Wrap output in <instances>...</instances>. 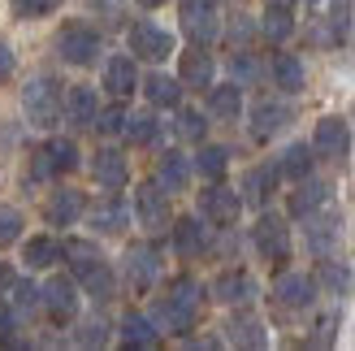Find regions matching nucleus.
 I'll list each match as a JSON object with an SVG mask.
<instances>
[{
	"mask_svg": "<svg viewBox=\"0 0 355 351\" xmlns=\"http://www.w3.org/2000/svg\"><path fill=\"white\" fill-rule=\"evenodd\" d=\"M321 282H325L334 295H347V286H351V273H347L343 265H334V260H325V265H321Z\"/></svg>",
	"mask_w": 355,
	"mask_h": 351,
	"instance_id": "nucleus-41",
	"label": "nucleus"
},
{
	"mask_svg": "<svg viewBox=\"0 0 355 351\" xmlns=\"http://www.w3.org/2000/svg\"><path fill=\"white\" fill-rule=\"evenodd\" d=\"M273 187H277V165H256V169H247L243 173V204H264L273 196Z\"/></svg>",
	"mask_w": 355,
	"mask_h": 351,
	"instance_id": "nucleus-22",
	"label": "nucleus"
},
{
	"mask_svg": "<svg viewBox=\"0 0 355 351\" xmlns=\"http://www.w3.org/2000/svg\"><path fill=\"white\" fill-rule=\"evenodd\" d=\"M0 343H13V312L0 304Z\"/></svg>",
	"mask_w": 355,
	"mask_h": 351,
	"instance_id": "nucleus-46",
	"label": "nucleus"
},
{
	"mask_svg": "<svg viewBox=\"0 0 355 351\" xmlns=\"http://www.w3.org/2000/svg\"><path fill=\"white\" fill-rule=\"evenodd\" d=\"M351 126H355V104H351Z\"/></svg>",
	"mask_w": 355,
	"mask_h": 351,
	"instance_id": "nucleus-50",
	"label": "nucleus"
},
{
	"mask_svg": "<svg viewBox=\"0 0 355 351\" xmlns=\"http://www.w3.org/2000/svg\"><path fill=\"white\" fill-rule=\"evenodd\" d=\"M13 5V17H22V22H35V17H48L52 9H61L65 0H9Z\"/></svg>",
	"mask_w": 355,
	"mask_h": 351,
	"instance_id": "nucleus-37",
	"label": "nucleus"
},
{
	"mask_svg": "<svg viewBox=\"0 0 355 351\" xmlns=\"http://www.w3.org/2000/svg\"><path fill=\"white\" fill-rule=\"evenodd\" d=\"M126 135L135 139V144H152V139L161 135V121H156L152 113H135V117L126 121Z\"/></svg>",
	"mask_w": 355,
	"mask_h": 351,
	"instance_id": "nucleus-38",
	"label": "nucleus"
},
{
	"mask_svg": "<svg viewBox=\"0 0 355 351\" xmlns=\"http://www.w3.org/2000/svg\"><path fill=\"white\" fill-rule=\"evenodd\" d=\"M22 260H26L31 269H52V265L61 260V243L52 239V234H35V239H26Z\"/></svg>",
	"mask_w": 355,
	"mask_h": 351,
	"instance_id": "nucleus-26",
	"label": "nucleus"
},
{
	"mask_svg": "<svg viewBox=\"0 0 355 351\" xmlns=\"http://www.w3.org/2000/svg\"><path fill=\"white\" fill-rule=\"evenodd\" d=\"M156 273H161V260H156L152 248H130L126 252V282H130V291H139V295L152 291Z\"/></svg>",
	"mask_w": 355,
	"mask_h": 351,
	"instance_id": "nucleus-14",
	"label": "nucleus"
},
{
	"mask_svg": "<svg viewBox=\"0 0 355 351\" xmlns=\"http://www.w3.org/2000/svg\"><path fill=\"white\" fill-rule=\"evenodd\" d=\"M273 83L282 87V92H304V65H299V57H291V52H277L273 57Z\"/></svg>",
	"mask_w": 355,
	"mask_h": 351,
	"instance_id": "nucleus-30",
	"label": "nucleus"
},
{
	"mask_svg": "<svg viewBox=\"0 0 355 351\" xmlns=\"http://www.w3.org/2000/svg\"><path fill=\"white\" fill-rule=\"evenodd\" d=\"M104 87H109L117 100H126L135 87H139V69H135V61H130V57H113L109 65H104Z\"/></svg>",
	"mask_w": 355,
	"mask_h": 351,
	"instance_id": "nucleus-25",
	"label": "nucleus"
},
{
	"mask_svg": "<svg viewBox=\"0 0 355 351\" xmlns=\"http://www.w3.org/2000/svg\"><path fill=\"white\" fill-rule=\"evenodd\" d=\"M334 239H338V213H334V208H325L321 204V213H308V243H312V252H329L334 248Z\"/></svg>",
	"mask_w": 355,
	"mask_h": 351,
	"instance_id": "nucleus-19",
	"label": "nucleus"
},
{
	"mask_svg": "<svg viewBox=\"0 0 355 351\" xmlns=\"http://www.w3.org/2000/svg\"><path fill=\"white\" fill-rule=\"evenodd\" d=\"M57 52L65 65H92L100 57V35L87 31V26H65L57 35Z\"/></svg>",
	"mask_w": 355,
	"mask_h": 351,
	"instance_id": "nucleus-4",
	"label": "nucleus"
},
{
	"mask_svg": "<svg viewBox=\"0 0 355 351\" xmlns=\"http://www.w3.org/2000/svg\"><path fill=\"white\" fill-rule=\"evenodd\" d=\"M22 109H26L31 126H40V130L57 126V117H61V83L48 78V74H35L22 87Z\"/></svg>",
	"mask_w": 355,
	"mask_h": 351,
	"instance_id": "nucleus-2",
	"label": "nucleus"
},
{
	"mask_svg": "<svg viewBox=\"0 0 355 351\" xmlns=\"http://www.w3.org/2000/svg\"><path fill=\"white\" fill-rule=\"evenodd\" d=\"M144 92H148V100L156 104V109H173L178 96H182V87H178V78H169V74H152L144 83Z\"/></svg>",
	"mask_w": 355,
	"mask_h": 351,
	"instance_id": "nucleus-33",
	"label": "nucleus"
},
{
	"mask_svg": "<svg viewBox=\"0 0 355 351\" xmlns=\"http://www.w3.org/2000/svg\"><path fill=\"white\" fill-rule=\"evenodd\" d=\"M61 256H69V265H74V273L87 282V295H92L96 304L113 300V273H109V265H104V256H100L96 243H87V239H69L65 248H61Z\"/></svg>",
	"mask_w": 355,
	"mask_h": 351,
	"instance_id": "nucleus-1",
	"label": "nucleus"
},
{
	"mask_svg": "<svg viewBox=\"0 0 355 351\" xmlns=\"http://www.w3.org/2000/svg\"><path fill=\"white\" fill-rule=\"evenodd\" d=\"M17 234H22V213L13 204H0V248L17 243Z\"/></svg>",
	"mask_w": 355,
	"mask_h": 351,
	"instance_id": "nucleus-39",
	"label": "nucleus"
},
{
	"mask_svg": "<svg viewBox=\"0 0 355 351\" xmlns=\"http://www.w3.org/2000/svg\"><path fill=\"white\" fill-rule=\"evenodd\" d=\"M308 5H312V0H308Z\"/></svg>",
	"mask_w": 355,
	"mask_h": 351,
	"instance_id": "nucleus-51",
	"label": "nucleus"
},
{
	"mask_svg": "<svg viewBox=\"0 0 355 351\" xmlns=\"http://www.w3.org/2000/svg\"><path fill=\"white\" fill-rule=\"evenodd\" d=\"M144 5H148V9H156V5H161V0H144Z\"/></svg>",
	"mask_w": 355,
	"mask_h": 351,
	"instance_id": "nucleus-49",
	"label": "nucleus"
},
{
	"mask_svg": "<svg viewBox=\"0 0 355 351\" xmlns=\"http://www.w3.org/2000/svg\"><path fill=\"white\" fill-rule=\"evenodd\" d=\"M291 121V104L286 100H273V96H264L252 104V135L256 139H273L282 126Z\"/></svg>",
	"mask_w": 355,
	"mask_h": 351,
	"instance_id": "nucleus-13",
	"label": "nucleus"
},
{
	"mask_svg": "<svg viewBox=\"0 0 355 351\" xmlns=\"http://www.w3.org/2000/svg\"><path fill=\"white\" fill-rule=\"evenodd\" d=\"M135 213H139V225H148V230H165V225H169V191L161 182H144L135 191Z\"/></svg>",
	"mask_w": 355,
	"mask_h": 351,
	"instance_id": "nucleus-5",
	"label": "nucleus"
},
{
	"mask_svg": "<svg viewBox=\"0 0 355 351\" xmlns=\"http://www.w3.org/2000/svg\"><path fill=\"white\" fill-rule=\"evenodd\" d=\"M83 208H87V200H83V191H52V200H48V221L52 225H74L78 217H83Z\"/></svg>",
	"mask_w": 355,
	"mask_h": 351,
	"instance_id": "nucleus-23",
	"label": "nucleus"
},
{
	"mask_svg": "<svg viewBox=\"0 0 355 351\" xmlns=\"http://www.w3.org/2000/svg\"><path fill=\"white\" fill-rule=\"evenodd\" d=\"M273 295H277L282 308H308L312 295H316V282H312L308 273H282L277 286H273Z\"/></svg>",
	"mask_w": 355,
	"mask_h": 351,
	"instance_id": "nucleus-17",
	"label": "nucleus"
},
{
	"mask_svg": "<svg viewBox=\"0 0 355 351\" xmlns=\"http://www.w3.org/2000/svg\"><path fill=\"white\" fill-rule=\"evenodd\" d=\"M156 182H161L169 196H173V191H187V182H191L187 161H182L178 152H165V156H161V165H156Z\"/></svg>",
	"mask_w": 355,
	"mask_h": 351,
	"instance_id": "nucleus-29",
	"label": "nucleus"
},
{
	"mask_svg": "<svg viewBox=\"0 0 355 351\" xmlns=\"http://www.w3.org/2000/svg\"><path fill=\"white\" fill-rule=\"evenodd\" d=\"M69 169H78V148L69 139H48L35 152V178H52V173H69Z\"/></svg>",
	"mask_w": 355,
	"mask_h": 351,
	"instance_id": "nucleus-8",
	"label": "nucleus"
},
{
	"mask_svg": "<svg viewBox=\"0 0 355 351\" xmlns=\"http://www.w3.org/2000/svg\"><path fill=\"white\" fill-rule=\"evenodd\" d=\"M200 213H204L208 221H217V225H234L239 213H243V196L217 182V187L200 191Z\"/></svg>",
	"mask_w": 355,
	"mask_h": 351,
	"instance_id": "nucleus-7",
	"label": "nucleus"
},
{
	"mask_svg": "<svg viewBox=\"0 0 355 351\" xmlns=\"http://www.w3.org/2000/svg\"><path fill=\"white\" fill-rule=\"evenodd\" d=\"M225 329H230V343H239V347H264V343H269V339H264V325L256 317H234Z\"/></svg>",
	"mask_w": 355,
	"mask_h": 351,
	"instance_id": "nucleus-34",
	"label": "nucleus"
},
{
	"mask_svg": "<svg viewBox=\"0 0 355 351\" xmlns=\"http://www.w3.org/2000/svg\"><path fill=\"white\" fill-rule=\"evenodd\" d=\"M256 252L264 260H273V265H282V260L291 256V230H286V221L273 217V213H264L256 221Z\"/></svg>",
	"mask_w": 355,
	"mask_h": 351,
	"instance_id": "nucleus-6",
	"label": "nucleus"
},
{
	"mask_svg": "<svg viewBox=\"0 0 355 351\" xmlns=\"http://www.w3.org/2000/svg\"><path fill=\"white\" fill-rule=\"evenodd\" d=\"M212 74H217V65H212V57L204 52V44H195L191 52H182V83L187 87L204 92V87H212Z\"/></svg>",
	"mask_w": 355,
	"mask_h": 351,
	"instance_id": "nucleus-20",
	"label": "nucleus"
},
{
	"mask_svg": "<svg viewBox=\"0 0 355 351\" xmlns=\"http://www.w3.org/2000/svg\"><path fill=\"white\" fill-rule=\"evenodd\" d=\"M308 169H312V152H308V144H291L286 152H282L277 173H286V178H308Z\"/></svg>",
	"mask_w": 355,
	"mask_h": 351,
	"instance_id": "nucleus-35",
	"label": "nucleus"
},
{
	"mask_svg": "<svg viewBox=\"0 0 355 351\" xmlns=\"http://www.w3.org/2000/svg\"><path fill=\"white\" fill-rule=\"evenodd\" d=\"M121 343L126 347H152L156 343V325L148 317H139V312H130V317H121Z\"/></svg>",
	"mask_w": 355,
	"mask_h": 351,
	"instance_id": "nucleus-32",
	"label": "nucleus"
},
{
	"mask_svg": "<svg viewBox=\"0 0 355 351\" xmlns=\"http://www.w3.org/2000/svg\"><path fill=\"white\" fill-rule=\"evenodd\" d=\"M225 165H230V152L225 148H204L200 156H195V169H200L204 178H212V182L225 173Z\"/></svg>",
	"mask_w": 355,
	"mask_h": 351,
	"instance_id": "nucleus-36",
	"label": "nucleus"
},
{
	"mask_svg": "<svg viewBox=\"0 0 355 351\" xmlns=\"http://www.w3.org/2000/svg\"><path fill=\"white\" fill-rule=\"evenodd\" d=\"M351 148V130L343 117H321L316 121V135H312V152L325 156V161H343Z\"/></svg>",
	"mask_w": 355,
	"mask_h": 351,
	"instance_id": "nucleus-10",
	"label": "nucleus"
},
{
	"mask_svg": "<svg viewBox=\"0 0 355 351\" xmlns=\"http://www.w3.org/2000/svg\"><path fill=\"white\" fill-rule=\"evenodd\" d=\"M9 74H13V52L9 44H0V83H9Z\"/></svg>",
	"mask_w": 355,
	"mask_h": 351,
	"instance_id": "nucleus-47",
	"label": "nucleus"
},
{
	"mask_svg": "<svg viewBox=\"0 0 355 351\" xmlns=\"http://www.w3.org/2000/svg\"><path fill=\"white\" fill-rule=\"evenodd\" d=\"M200 282H191V277H178L173 291L161 300V308H156V317H161V325L169 329V334H182V329H191L195 312H200Z\"/></svg>",
	"mask_w": 355,
	"mask_h": 351,
	"instance_id": "nucleus-3",
	"label": "nucleus"
},
{
	"mask_svg": "<svg viewBox=\"0 0 355 351\" xmlns=\"http://www.w3.org/2000/svg\"><path fill=\"white\" fill-rule=\"evenodd\" d=\"M87 221H92V230H100V234H117V230H126L130 213H126L121 200H100V204L87 208Z\"/></svg>",
	"mask_w": 355,
	"mask_h": 351,
	"instance_id": "nucleus-21",
	"label": "nucleus"
},
{
	"mask_svg": "<svg viewBox=\"0 0 355 351\" xmlns=\"http://www.w3.org/2000/svg\"><path fill=\"white\" fill-rule=\"evenodd\" d=\"M126 121H130V113L121 109V104H113V109L96 113V126H100L104 135H126Z\"/></svg>",
	"mask_w": 355,
	"mask_h": 351,
	"instance_id": "nucleus-40",
	"label": "nucleus"
},
{
	"mask_svg": "<svg viewBox=\"0 0 355 351\" xmlns=\"http://www.w3.org/2000/svg\"><path fill=\"white\" fill-rule=\"evenodd\" d=\"M173 248H178V256H200V252L208 248L204 225L195 221V217H182V221L173 225Z\"/></svg>",
	"mask_w": 355,
	"mask_h": 351,
	"instance_id": "nucleus-28",
	"label": "nucleus"
},
{
	"mask_svg": "<svg viewBox=\"0 0 355 351\" xmlns=\"http://www.w3.org/2000/svg\"><path fill=\"white\" fill-rule=\"evenodd\" d=\"M204 126H208V121L200 113H182V117H178V130H182L187 139H204Z\"/></svg>",
	"mask_w": 355,
	"mask_h": 351,
	"instance_id": "nucleus-43",
	"label": "nucleus"
},
{
	"mask_svg": "<svg viewBox=\"0 0 355 351\" xmlns=\"http://www.w3.org/2000/svg\"><path fill=\"white\" fill-rule=\"evenodd\" d=\"M61 113H65L69 126H78V130L96 126V113H100L96 92H92V87H69V92H65V104H61Z\"/></svg>",
	"mask_w": 355,
	"mask_h": 351,
	"instance_id": "nucleus-15",
	"label": "nucleus"
},
{
	"mask_svg": "<svg viewBox=\"0 0 355 351\" xmlns=\"http://www.w3.org/2000/svg\"><path fill=\"white\" fill-rule=\"evenodd\" d=\"M299 182H304V178H299ZM321 204H329V187H325V182H304V187L291 196V213H295V217H308L312 208H321Z\"/></svg>",
	"mask_w": 355,
	"mask_h": 351,
	"instance_id": "nucleus-31",
	"label": "nucleus"
},
{
	"mask_svg": "<svg viewBox=\"0 0 355 351\" xmlns=\"http://www.w3.org/2000/svg\"><path fill=\"white\" fill-rule=\"evenodd\" d=\"M295 0H264V35H269L273 44H282L286 35L295 31Z\"/></svg>",
	"mask_w": 355,
	"mask_h": 351,
	"instance_id": "nucleus-24",
	"label": "nucleus"
},
{
	"mask_svg": "<svg viewBox=\"0 0 355 351\" xmlns=\"http://www.w3.org/2000/svg\"><path fill=\"white\" fill-rule=\"evenodd\" d=\"M130 52H135V57H144V61H165L169 52H173V35L161 31L156 22H139L130 31Z\"/></svg>",
	"mask_w": 355,
	"mask_h": 351,
	"instance_id": "nucleus-12",
	"label": "nucleus"
},
{
	"mask_svg": "<svg viewBox=\"0 0 355 351\" xmlns=\"http://www.w3.org/2000/svg\"><path fill=\"white\" fill-rule=\"evenodd\" d=\"M40 304L48 308V317L52 321H69L78 312V286H74V277H52V282L40 291Z\"/></svg>",
	"mask_w": 355,
	"mask_h": 351,
	"instance_id": "nucleus-11",
	"label": "nucleus"
},
{
	"mask_svg": "<svg viewBox=\"0 0 355 351\" xmlns=\"http://www.w3.org/2000/svg\"><path fill=\"white\" fill-rule=\"evenodd\" d=\"M252 295H256V282L243 269H230V273H221L217 282H212V300L217 304H247Z\"/></svg>",
	"mask_w": 355,
	"mask_h": 351,
	"instance_id": "nucleus-18",
	"label": "nucleus"
},
{
	"mask_svg": "<svg viewBox=\"0 0 355 351\" xmlns=\"http://www.w3.org/2000/svg\"><path fill=\"white\" fill-rule=\"evenodd\" d=\"M9 291H13V300H17V308H22V312L40 304V291H35L31 282H17V286H9Z\"/></svg>",
	"mask_w": 355,
	"mask_h": 351,
	"instance_id": "nucleus-44",
	"label": "nucleus"
},
{
	"mask_svg": "<svg viewBox=\"0 0 355 351\" xmlns=\"http://www.w3.org/2000/svg\"><path fill=\"white\" fill-rule=\"evenodd\" d=\"M182 31L191 35L195 44H208V40H217V5L212 0H182Z\"/></svg>",
	"mask_w": 355,
	"mask_h": 351,
	"instance_id": "nucleus-9",
	"label": "nucleus"
},
{
	"mask_svg": "<svg viewBox=\"0 0 355 351\" xmlns=\"http://www.w3.org/2000/svg\"><path fill=\"white\" fill-rule=\"evenodd\" d=\"M208 109H212V117H225V121H234V117L243 113V92H239V83L208 87Z\"/></svg>",
	"mask_w": 355,
	"mask_h": 351,
	"instance_id": "nucleus-27",
	"label": "nucleus"
},
{
	"mask_svg": "<svg viewBox=\"0 0 355 351\" xmlns=\"http://www.w3.org/2000/svg\"><path fill=\"white\" fill-rule=\"evenodd\" d=\"M92 178H96L100 187H109V191H121V187H126V178H130L126 156H121L117 148L96 152V161H92Z\"/></svg>",
	"mask_w": 355,
	"mask_h": 351,
	"instance_id": "nucleus-16",
	"label": "nucleus"
},
{
	"mask_svg": "<svg viewBox=\"0 0 355 351\" xmlns=\"http://www.w3.org/2000/svg\"><path fill=\"white\" fill-rule=\"evenodd\" d=\"M9 286H13V269L5 265V260H0V295H5Z\"/></svg>",
	"mask_w": 355,
	"mask_h": 351,
	"instance_id": "nucleus-48",
	"label": "nucleus"
},
{
	"mask_svg": "<svg viewBox=\"0 0 355 351\" xmlns=\"http://www.w3.org/2000/svg\"><path fill=\"white\" fill-rule=\"evenodd\" d=\"M104 339H109V334H104V325H100V321L83 325V334H78V343H87V347H104Z\"/></svg>",
	"mask_w": 355,
	"mask_h": 351,
	"instance_id": "nucleus-45",
	"label": "nucleus"
},
{
	"mask_svg": "<svg viewBox=\"0 0 355 351\" xmlns=\"http://www.w3.org/2000/svg\"><path fill=\"white\" fill-rule=\"evenodd\" d=\"M329 22H334V35H347V26H351V0H334Z\"/></svg>",
	"mask_w": 355,
	"mask_h": 351,
	"instance_id": "nucleus-42",
	"label": "nucleus"
}]
</instances>
